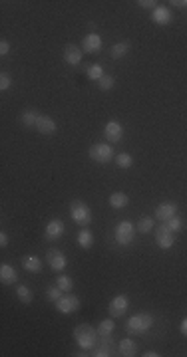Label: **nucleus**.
<instances>
[{"mask_svg": "<svg viewBox=\"0 0 187 357\" xmlns=\"http://www.w3.org/2000/svg\"><path fill=\"white\" fill-rule=\"evenodd\" d=\"M98 337H100V335H98V330L92 328L90 324H80L78 328H74V339H76V343H78V347H80L82 351L94 349V345H96Z\"/></svg>", "mask_w": 187, "mask_h": 357, "instance_id": "obj_1", "label": "nucleus"}, {"mask_svg": "<svg viewBox=\"0 0 187 357\" xmlns=\"http://www.w3.org/2000/svg\"><path fill=\"white\" fill-rule=\"evenodd\" d=\"M154 322L156 320H154V316L150 312H139V314L131 316L125 322V331H127V335H142V333L152 330Z\"/></svg>", "mask_w": 187, "mask_h": 357, "instance_id": "obj_2", "label": "nucleus"}, {"mask_svg": "<svg viewBox=\"0 0 187 357\" xmlns=\"http://www.w3.org/2000/svg\"><path fill=\"white\" fill-rule=\"evenodd\" d=\"M70 217H72V220L78 224V226H90L92 224V219H94V215H92V209L86 205L84 200H72L70 202Z\"/></svg>", "mask_w": 187, "mask_h": 357, "instance_id": "obj_3", "label": "nucleus"}, {"mask_svg": "<svg viewBox=\"0 0 187 357\" xmlns=\"http://www.w3.org/2000/svg\"><path fill=\"white\" fill-rule=\"evenodd\" d=\"M90 159L98 165H106L110 163L112 159H116V153H114V147L112 143H96L90 147Z\"/></svg>", "mask_w": 187, "mask_h": 357, "instance_id": "obj_4", "label": "nucleus"}, {"mask_svg": "<svg viewBox=\"0 0 187 357\" xmlns=\"http://www.w3.org/2000/svg\"><path fill=\"white\" fill-rule=\"evenodd\" d=\"M135 224L133 222H129V220H120L118 224H116V230H114V238H116V242L120 244V246H127V244H131V240H133V236H135Z\"/></svg>", "mask_w": 187, "mask_h": 357, "instance_id": "obj_5", "label": "nucleus"}, {"mask_svg": "<svg viewBox=\"0 0 187 357\" xmlns=\"http://www.w3.org/2000/svg\"><path fill=\"white\" fill-rule=\"evenodd\" d=\"M56 303V312H60L62 316H70V314H74V312H78L80 310V298L78 296H74V294H70V292H66L58 302H54Z\"/></svg>", "mask_w": 187, "mask_h": 357, "instance_id": "obj_6", "label": "nucleus"}, {"mask_svg": "<svg viewBox=\"0 0 187 357\" xmlns=\"http://www.w3.org/2000/svg\"><path fill=\"white\" fill-rule=\"evenodd\" d=\"M92 355L94 357H112L116 355V343L112 339V335H100L96 345L92 349Z\"/></svg>", "mask_w": 187, "mask_h": 357, "instance_id": "obj_7", "label": "nucleus"}, {"mask_svg": "<svg viewBox=\"0 0 187 357\" xmlns=\"http://www.w3.org/2000/svg\"><path fill=\"white\" fill-rule=\"evenodd\" d=\"M46 262H48V266L54 270V272H64L66 266H68V260H66V254L58 248H50L48 252H46Z\"/></svg>", "mask_w": 187, "mask_h": 357, "instance_id": "obj_8", "label": "nucleus"}, {"mask_svg": "<svg viewBox=\"0 0 187 357\" xmlns=\"http://www.w3.org/2000/svg\"><path fill=\"white\" fill-rule=\"evenodd\" d=\"M156 244L161 250H171L175 244V232H171L163 222H161V226L156 228Z\"/></svg>", "mask_w": 187, "mask_h": 357, "instance_id": "obj_9", "label": "nucleus"}, {"mask_svg": "<svg viewBox=\"0 0 187 357\" xmlns=\"http://www.w3.org/2000/svg\"><path fill=\"white\" fill-rule=\"evenodd\" d=\"M129 308V298L125 294H120L116 298H112V302L108 303V312L112 318H122Z\"/></svg>", "mask_w": 187, "mask_h": 357, "instance_id": "obj_10", "label": "nucleus"}, {"mask_svg": "<svg viewBox=\"0 0 187 357\" xmlns=\"http://www.w3.org/2000/svg\"><path fill=\"white\" fill-rule=\"evenodd\" d=\"M102 46H104L102 36L96 34V32H90V34H86L84 40H82V52H84V54H98L100 50H102Z\"/></svg>", "mask_w": 187, "mask_h": 357, "instance_id": "obj_11", "label": "nucleus"}, {"mask_svg": "<svg viewBox=\"0 0 187 357\" xmlns=\"http://www.w3.org/2000/svg\"><path fill=\"white\" fill-rule=\"evenodd\" d=\"M177 215V205L171 200H165V202H159L156 207V219L159 222H167L169 219H173Z\"/></svg>", "mask_w": 187, "mask_h": 357, "instance_id": "obj_12", "label": "nucleus"}, {"mask_svg": "<svg viewBox=\"0 0 187 357\" xmlns=\"http://www.w3.org/2000/svg\"><path fill=\"white\" fill-rule=\"evenodd\" d=\"M64 230H66L64 222H62L60 219H52L48 224L44 226V238L50 240V242H54V240H58V238L64 234Z\"/></svg>", "mask_w": 187, "mask_h": 357, "instance_id": "obj_13", "label": "nucleus"}, {"mask_svg": "<svg viewBox=\"0 0 187 357\" xmlns=\"http://www.w3.org/2000/svg\"><path fill=\"white\" fill-rule=\"evenodd\" d=\"M104 135H106L108 143H120V141H122V137H124V125H122L120 121L112 119V121H108V123H106V127H104Z\"/></svg>", "mask_w": 187, "mask_h": 357, "instance_id": "obj_14", "label": "nucleus"}, {"mask_svg": "<svg viewBox=\"0 0 187 357\" xmlns=\"http://www.w3.org/2000/svg\"><path fill=\"white\" fill-rule=\"evenodd\" d=\"M62 56H64V62L68 66H80L82 64V58H84V52H82V48H78L76 44H68L64 48Z\"/></svg>", "mask_w": 187, "mask_h": 357, "instance_id": "obj_15", "label": "nucleus"}, {"mask_svg": "<svg viewBox=\"0 0 187 357\" xmlns=\"http://www.w3.org/2000/svg\"><path fill=\"white\" fill-rule=\"evenodd\" d=\"M56 121L50 117V115H42L40 113V117H38V121H36V131L38 133H42V135H52V133H56Z\"/></svg>", "mask_w": 187, "mask_h": 357, "instance_id": "obj_16", "label": "nucleus"}, {"mask_svg": "<svg viewBox=\"0 0 187 357\" xmlns=\"http://www.w3.org/2000/svg\"><path fill=\"white\" fill-rule=\"evenodd\" d=\"M152 20L157 24V26H167L173 22V14L167 6H157L156 10H152Z\"/></svg>", "mask_w": 187, "mask_h": 357, "instance_id": "obj_17", "label": "nucleus"}, {"mask_svg": "<svg viewBox=\"0 0 187 357\" xmlns=\"http://www.w3.org/2000/svg\"><path fill=\"white\" fill-rule=\"evenodd\" d=\"M0 282H2L4 286H12V284L18 282V274H16V270L10 264L0 266Z\"/></svg>", "mask_w": 187, "mask_h": 357, "instance_id": "obj_18", "label": "nucleus"}, {"mask_svg": "<svg viewBox=\"0 0 187 357\" xmlns=\"http://www.w3.org/2000/svg\"><path fill=\"white\" fill-rule=\"evenodd\" d=\"M22 268L26 272L38 274V272H42V260L38 256H34V254H26V256L22 258Z\"/></svg>", "mask_w": 187, "mask_h": 357, "instance_id": "obj_19", "label": "nucleus"}, {"mask_svg": "<svg viewBox=\"0 0 187 357\" xmlns=\"http://www.w3.org/2000/svg\"><path fill=\"white\" fill-rule=\"evenodd\" d=\"M108 202H110L112 209H125V207L129 205V196H127L125 192H122V191H116V192L110 194Z\"/></svg>", "mask_w": 187, "mask_h": 357, "instance_id": "obj_20", "label": "nucleus"}, {"mask_svg": "<svg viewBox=\"0 0 187 357\" xmlns=\"http://www.w3.org/2000/svg\"><path fill=\"white\" fill-rule=\"evenodd\" d=\"M78 246L80 248H84V250H90L92 246H94V234H92V230L88 228V226H84L80 232H78Z\"/></svg>", "mask_w": 187, "mask_h": 357, "instance_id": "obj_21", "label": "nucleus"}, {"mask_svg": "<svg viewBox=\"0 0 187 357\" xmlns=\"http://www.w3.org/2000/svg\"><path fill=\"white\" fill-rule=\"evenodd\" d=\"M118 351L122 357H133L137 355V343L133 339H122L118 345Z\"/></svg>", "mask_w": 187, "mask_h": 357, "instance_id": "obj_22", "label": "nucleus"}, {"mask_svg": "<svg viewBox=\"0 0 187 357\" xmlns=\"http://www.w3.org/2000/svg\"><path fill=\"white\" fill-rule=\"evenodd\" d=\"M127 52H129V42H118V44H114V46L110 48V56H112L114 60L125 58Z\"/></svg>", "mask_w": 187, "mask_h": 357, "instance_id": "obj_23", "label": "nucleus"}, {"mask_svg": "<svg viewBox=\"0 0 187 357\" xmlns=\"http://www.w3.org/2000/svg\"><path fill=\"white\" fill-rule=\"evenodd\" d=\"M86 76H88V80H92V82H100L106 74H104L102 64H90L88 70H86Z\"/></svg>", "mask_w": 187, "mask_h": 357, "instance_id": "obj_24", "label": "nucleus"}, {"mask_svg": "<svg viewBox=\"0 0 187 357\" xmlns=\"http://www.w3.org/2000/svg\"><path fill=\"white\" fill-rule=\"evenodd\" d=\"M38 117H40V113L36 111V110H24L22 111V123L26 125V127H36V121H38Z\"/></svg>", "mask_w": 187, "mask_h": 357, "instance_id": "obj_25", "label": "nucleus"}, {"mask_svg": "<svg viewBox=\"0 0 187 357\" xmlns=\"http://www.w3.org/2000/svg\"><path fill=\"white\" fill-rule=\"evenodd\" d=\"M16 298L22 302V303H32V300H34V294H32V290L28 288V286H18L16 288Z\"/></svg>", "mask_w": 187, "mask_h": 357, "instance_id": "obj_26", "label": "nucleus"}, {"mask_svg": "<svg viewBox=\"0 0 187 357\" xmlns=\"http://www.w3.org/2000/svg\"><path fill=\"white\" fill-rule=\"evenodd\" d=\"M154 226H156V222H154V219L152 217H142L139 219V222L135 224V228L142 232V234H148V232H152L154 230Z\"/></svg>", "mask_w": 187, "mask_h": 357, "instance_id": "obj_27", "label": "nucleus"}, {"mask_svg": "<svg viewBox=\"0 0 187 357\" xmlns=\"http://www.w3.org/2000/svg\"><path fill=\"white\" fill-rule=\"evenodd\" d=\"M98 330V335H112L114 330H116V322L110 318V320H102L100 326L96 328Z\"/></svg>", "mask_w": 187, "mask_h": 357, "instance_id": "obj_28", "label": "nucleus"}, {"mask_svg": "<svg viewBox=\"0 0 187 357\" xmlns=\"http://www.w3.org/2000/svg\"><path fill=\"white\" fill-rule=\"evenodd\" d=\"M163 224H165V226H167L171 232H175V234H177V232H181V230H183V226H185V220H183L179 215H175L173 219H169V220H167V222H163Z\"/></svg>", "mask_w": 187, "mask_h": 357, "instance_id": "obj_29", "label": "nucleus"}, {"mask_svg": "<svg viewBox=\"0 0 187 357\" xmlns=\"http://www.w3.org/2000/svg\"><path fill=\"white\" fill-rule=\"evenodd\" d=\"M116 165L120 169H129L133 165V157L129 153H120V155H116Z\"/></svg>", "mask_w": 187, "mask_h": 357, "instance_id": "obj_30", "label": "nucleus"}, {"mask_svg": "<svg viewBox=\"0 0 187 357\" xmlns=\"http://www.w3.org/2000/svg\"><path fill=\"white\" fill-rule=\"evenodd\" d=\"M62 296H64V292L60 290V286H58V284H52V286L46 288V298H48L50 302H58Z\"/></svg>", "mask_w": 187, "mask_h": 357, "instance_id": "obj_31", "label": "nucleus"}, {"mask_svg": "<svg viewBox=\"0 0 187 357\" xmlns=\"http://www.w3.org/2000/svg\"><path fill=\"white\" fill-rule=\"evenodd\" d=\"M56 284L60 286V290H62V292H70V290H74V280H72L70 276H66V274H60V276L56 278Z\"/></svg>", "mask_w": 187, "mask_h": 357, "instance_id": "obj_32", "label": "nucleus"}, {"mask_svg": "<svg viewBox=\"0 0 187 357\" xmlns=\"http://www.w3.org/2000/svg\"><path fill=\"white\" fill-rule=\"evenodd\" d=\"M114 83H116L114 76H104V78L98 82V87H100L102 91H110V89L114 87Z\"/></svg>", "mask_w": 187, "mask_h": 357, "instance_id": "obj_33", "label": "nucleus"}, {"mask_svg": "<svg viewBox=\"0 0 187 357\" xmlns=\"http://www.w3.org/2000/svg\"><path fill=\"white\" fill-rule=\"evenodd\" d=\"M10 87H12V78H10V74L2 72V74H0V89L6 91V89H10Z\"/></svg>", "mask_w": 187, "mask_h": 357, "instance_id": "obj_34", "label": "nucleus"}, {"mask_svg": "<svg viewBox=\"0 0 187 357\" xmlns=\"http://www.w3.org/2000/svg\"><path fill=\"white\" fill-rule=\"evenodd\" d=\"M137 4L142 6V8H146V10H150V8L156 10V8H157V2H156V0H139Z\"/></svg>", "mask_w": 187, "mask_h": 357, "instance_id": "obj_35", "label": "nucleus"}, {"mask_svg": "<svg viewBox=\"0 0 187 357\" xmlns=\"http://www.w3.org/2000/svg\"><path fill=\"white\" fill-rule=\"evenodd\" d=\"M10 52V42L8 40H0V56H6Z\"/></svg>", "mask_w": 187, "mask_h": 357, "instance_id": "obj_36", "label": "nucleus"}, {"mask_svg": "<svg viewBox=\"0 0 187 357\" xmlns=\"http://www.w3.org/2000/svg\"><path fill=\"white\" fill-rule=\"evenodd\" d=\"M169 4H173V6H177V8H187V0H171Z\"/></svg>", "mask_w": 187, "mask_h": 357, "instance_id": "obj_37", "label": "nucleus"}, {"mask_svg": "<svg viewBox=\"0 0 187 357\" xmlns=\"http://www.w3.org/2000/svg\"><path fill=\"white\" fill-rule=\"evenodd\" d=\"M179 331L187 337V318H183V320H181V324H179Z\"/></svg>", "mask_w": 187, "mask_h": 357, "instance_id": "obj_38", "label": "nucleus"}, {"mask_svg": "<svg viewBox=\"0 0 187 357\" xmlns=\"http://www.w3.org/2000/svg\"><path fill=\"white\" fill-rule=\"evenodd\" d=\"M6 244H8V234H6L4 230H2V232H0V246H2V248H4Z\"/></svg>", "mask_w": 187, "mask_h": 357, "instance_id": "obj_39", "label": "nucleus"}, {"mask_svg": "<svg viewBox=\"0 0 187 357\" xmlns=\"http://www.w3.org/2000/svg\"><path fill=\"white\" fill-rule=\"evenodd\" d=\"M144 355H146V357H159L161 353H157V351H146Z\"/></svg>", "mask_w": 187, "mask_h": 357, "instance_id": "obj_40", "label": "nucleus"}]
</instances>
